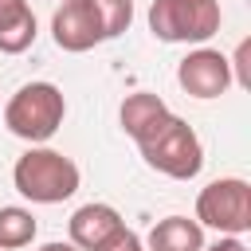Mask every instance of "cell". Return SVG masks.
<instances>
[{
	"label": "cell",
	"mask_w": 251,
	"mask_h": 251,
	"mask_svg": "<svg viewBox=\"0 0 251 251\" xmlns=\"http://www.w3.org/2000/svg\"><path fill=\"white\" fill-rule=\"evenodd\" d=\"M90 4L98 12V24H102V35L106 39L122 35L133 24V0H90Z\"/></svg>",
	"instance_id": "obj_12"
},
{
	"label": "cell",
	"mask_w": 251,
	"mask_h": 251,
	"mask_svg": "<svg viewBox=\"0 0 251 251\" xmlns=\"http://www.w3.org/2000/svg\"><path fill=\"white\" fill-rule=\"evenodd\" d=\"M176 82L192 98H220L231 86V67H227V59L220 51L200 47V51H188L176 63Z\"/></svg>",
	"instance_id": "obj_6"
},
{
	"label": "cell",
	"mask_w": 251,
	"mask_h": 251,
	"mask_svg": "<svg viewBox=\"0 0 251 251\" xmlns=\"http://www.w3.org/2000/svg\"><path fill=\"white\" fill-rule=\"evenodd\" d=\"M227 67H235V82L243 90H251V39H243L235 47V59H227Z\"/></svg>",
	"instance_id": "obj_14"
},
{
	"label": "cell",
	"mask_w": 251,
	"mask_h": 251,
	"mask_svg": "<svg viewBox=\"0 0 251 251\" xmlns=\"http://www.w3.org/2000/svg\"><path fill=\"white\" fill-rule=\"evenodd\" d=\"M196 224L216 227L220 235H243L251 227V184L239 176L212 180L196 196Z\"/></svg>",
	"instance_id": "obj_5"
},
{
	"label": "cell",
	"mask_w": 251,
	"mask_h": 251,
	"mask_svg": "<svg viewBox=\"0 0 251 251\" xmlns=\"http://www.w3.org/2000/svg\"><path fill=\"white\" fill-rule=\"evenodd\" d=\"M39 251H78V247H75V243H43Z\"/></svg>",
	"instance_id": "obj_16"
},
{
	"label": "cell",
	"mask_w": 251,
	"mask_h": 251,
	"mask_svg": "<svg viewBox=\"0 0 251 251\" xmlns=\"http://www.w3.org/2000/svg\"><path fill=\"white\" fill-rule=\"evenodd\" d=\"M122 227V216L110 204H82L71 216V243L78 251H94L98 243H106L114 231Z\"/></svg>",
	"instance_id": "obj_8"
},
{
	"label": "cell",
	"mask_w": 251,
	"mask_h": 251,
	"mask_svg": "<svg viewBox=\"0 0 251 251\" xmlns=\"http://www.w3.org/2000/svg\"><path fill=\"white\" fill-rule=\"evenodd\" d=\"M94 251H145V243H141V235H137V231H129V227L122 224V227H118L106 243H98Z\"/></svg>",
	"instance_id": "obj_13"
},
{
	"label": "cell",
	"mask_w": 251,
	"mask_h": 251,
	"mask_svg": "<svg viewBox=\"0 0 251 251\" xmlns=\"http://www.w3.org/2000/svg\"><path fill=\"white\" fill-rule=\"evenodd\" d=\"M149 251H204V227L188 216H165L149 231Z\"/></svg>",
	"instance_id": "obj_10"
},
{
	"label": "cell",
	"mask_w": 251,
	"mask_h": 251,
	"mask_svg": "<svg viewBox=\"0 0 251 251\" xmlns=\"http://www.w3.org/2000/svg\"><path fill=\"white\" fill-rule=\"evenodd\" d=\"M35 239V216L27 208H0V251L27 247Z\"/></svg>",
	"instance_id": "obj_11"
},
{
	"label": "cell",
	"mask_w": 251,
	"mask_h": 251,
	"mask_svg": "<svg viewBox=\"0 0 251 251\" xmlns=\"http://www.w3.org/2000/svg\"><path fill=\"white\" fill-rule=\"evenodd\" d=\"M204 251H247V243H243L239 235H227V239H216V243L204 247Z\"/></svg>",
	"instance_id": "obj_15"
},
{
	"label": "cell",
	"mask_w": 251,
	"mask_h": 251,
	"mask_svg": "<svg viewBox=\"0 0 251 251\" xmlns=\"http://www.w3.org/2000/svg\"><path fill=\"white\" fill-rule=\"evenodd\" d=\"M51 35H55V47L75 51V55L90 51L94 43L106 39L90 0H63V8H55V16H51Z\"/></svg>",
	"instance_id": "obj_7"
},
{
	"label": "cell",
	"mask_w": 251,
	"mask_h": 251,
	"mask_svg": "<svg viewBox=\"0 0 251 251\" xmlns=\"http://www.w3.org/2000/svg\"><path fill=\"white\" fill-rule=\"evenodd\" d=\"M63 114H67V102H63V90L55 82H27L8 98L4 126L16 137L39 145V141L55 137V129L63 126Z\"/></svg>",
	"instance_id": "obj_3"
},
{
	"label": "cell",
	"mask_w": 251,
	"mask_h": 251,
	"mask_svg": "<svg viewBox=\"0 0 251 251\" xmlns=\"http://www.w3.org/2000/svg\"><path fill=\"white\" fill-rule=\"evenodd\" d=\"M118 118H122V129L137 141L149 169H157L173 180H192L200 173V165H204L200 137L184 118H176L161 102V94H149V90L129 94L122 102Z\"/></svg>",
	"instance_id": "obj_1"
},
{
	"label": "cell",
	"mask_w": 251,
	"mask_h": 251,
	"mask_svg": "<svg viewBox=\"0 0 251 251\" xmlns=\"http://www.w3.org/2000/svg\"><path fill=\"white\" fill-rule=\"evenodd\" d=\"M12 180L31 204H63L78 192V165L55 149H27L16 161Z\"/></svg>",
	"instance_id": "obj_2"
},
{
	"label": "cell",
	"mask_w": 251,
	"mask_h": 251,
	"mask_svg": "<svg viewBox=\"0 0 251 251\" xmlns=\"http://www.w3.org/2000/svg\"><path fill=\"white\" fill-rule=\"evenodd\" d=\"M149 31L161 43H204L220 31V0H153Z\"/></svg>",
	"instance_id": "obj_4"
},
{
	"label": "cell",
	"mask_w": 251,
	"mask_h": 251,
	"mask_svg": "<svg viewBox=\"0 0 251 251\" xmlns=\"http://www.w3.org/2000/svg\"><path fill=\"white\" fill-rule=\"evenodd\" d=\"M35 43V16L27 0H0V51L20 55Z\"/></svg>",
	"instance_id": "obj_9"
}]
</instances>
